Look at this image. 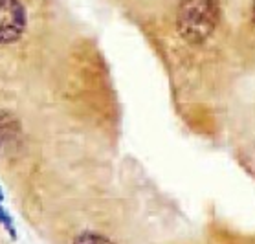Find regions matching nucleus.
Wrapping results in <instances>:
<instances>
[{"instance_id":"f257e3e1","label":"nucleus","mask_w":255,"mask_h":244,"mask_svg":"<svg viewBox=\"0 0 255 244\" xmlns=\"http://www.w3.org/2000/svg\"><path fill=\"white\" fill-rule=\"evenodd\" d=\"M219 22L217 0H186L178 9L176 26L180 35L191 44H200L211 37Z\"/></svg>"},{"instance_id":"f03ea898","label":"nucleus","mask_w":255,"mask_h":244,"mask_svg":"<svg viewBox=\"0 0 255 244\" xmlns=\"http://www.w3.org/2000/svg\"><path fill=\"white\" fill-rule=\"evenodd\" d=\"M26 28V11L20 0H0V44L18 41Z\"/></svg>"},{"instance_id":"7ed1b4c3","label":"nucleus","mask_w":255,"mask_h":244,"mask_svg":"<svg viewBox=\"0 0 255 244\" xmlns=\"http://www.w3.org/2000/svg\"><path fill=\"white\" fill-rule=\"evenodd\" d=\"M74 244H112V241H109V239L103 237V235H99V233L85 232V233H81L79 237H76Z\"/></svg>"},{"instance_id":"20e7f679","label":"nucleus","mask_w":255,"mask_h":244,"mask_svg":"<svg viewBox=\"0 0 255 244\" xmlns=\"http://www.w3.org/2000/svg\"><path fill=\"white\" fill-rule=\"evenodd\" d=\"M0 224H2V226H6V230L9 233H13L11 219H9V215H7L6 211H4V208H2V193H0Z\"/></svg>"},{"instance_id":"39448f33","label":"nucleus","mask_w":255,"mask_h":244,"mask_svg":"<svg viewBox=\"0 0 255 244\" xmlns=\"http://www.w3.org/2000/svg\"><path fill=\"white\" fill-rule=\"evenodd\" d=\"M254 22H255V4H254Z\"/></svg>"}]
</instances>
